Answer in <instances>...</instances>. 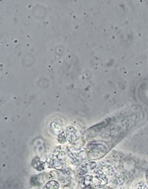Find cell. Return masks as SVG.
Listing matches in <instances>:
<instances>
[{
  "mask_svg": "<svg viewBox=\"0 0 148 189\" xmlns=\"http://www.w3.org/2000/svg\"><path fill=\"white\" fill-rule=\"evenodd\" d=\"M45 188L47 189H58L59 188V185L57 182L51 180L46 184Z\"/></svg>",
  "mask_w": 148,
  "mask_h": 189,
  "instance_id": "obj_1",
  "label": "cell"
}]
</instances>
